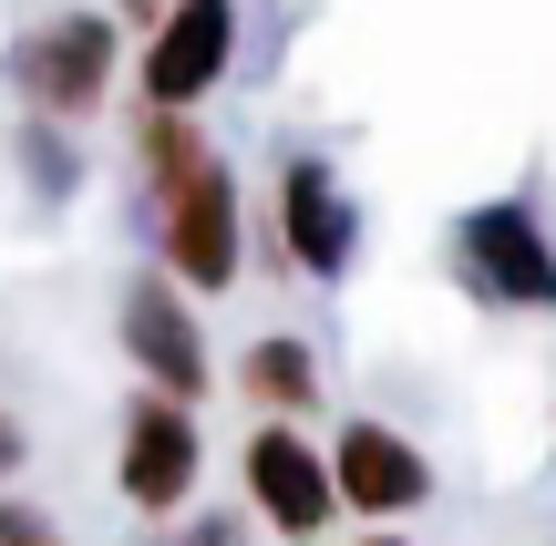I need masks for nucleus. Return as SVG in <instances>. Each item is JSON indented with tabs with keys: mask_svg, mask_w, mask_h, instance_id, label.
<instances>
[{
	"mask_svg": "<svg viewBox=\"0 0 556 546\" xmlns=\"http://www.w3.org/2000/svg\"><path fill=\"white\" fill-rule=\"evenodd\" d=\"M124 82V21L114 11H52L11 41V93L41 124H93Z\"/></svg>",
	"mask_w": 556,
	"mask_h": 546,
	"instance_id": "obj_2",
	"label": "nucleus"
},
{
	"mask_svg": "<svg viewBox=\"0 0 556 546\" xmlns=\"http://www.w3.org/2000/svg\"><path fill=\"white\" fill-rule=\"evenodd\" d=\"M114 495L144 516V526H176L206 495V412L165 403V392H135L114 423Z\"/></svg>",
	"mask_w": 556,
	"mask_h": 546,
	"instance_id": "obj_5",
	"label": "nucleus"
},
{
	"mask_svg": "<svg viewBox=\"0 0 556 546\" xmlns=\"http://www.w3.org/2000/svg\"><path fill=\"white\" fill-rule=\"evenodd\" d=\"M227 382L248 392L258 423H299V412H319V392H330V361H319V341H299V330H258Z\"/></svg>",
	"mask_w": 556,
	"mask_h": 546,
	"instance_id": "obj_10",
	"label": "nucleus"
},
{
	"mask_svg": "<svg viewBox=\"0 0 556 546\" xmlns=\"http://www.w3.org/2000/svg\"><path fill=\"white\" fill-rule=\"evenodd\" d=\"M103 11H114L124 31H155V21H165V0H103Z\"/></svg>",
	"mask_w": 556,
	"mask_h": 546,
	"instance_id": "obj_13",
	"label": "nucleus"
},
{
	"mask_svg": "<svg viewBox=\"0 0 556 546\" xmlns=\"http://www.w3.org/2000/svg\"><path fill=\"white\" fill-rule=\"evenodd\" d=\"M31 454V433H21V412H0V485H11V465Z\"/></svg>",
	"mask_w": 556,
	"mask_h": 546,
	"instance_id": "obj_12",
	"label": "nucleus"
},
{
	"mask_svg": "<svg viewBox=\"0 0 556 546\" xmlns=\"http://www.w3.org/2000/svg\"><path fill=\"white\" fill-rule=\"evenodd\" d=\"M330 485H340V516H361V526H402V516L433 506V454L413 444L402 423H381V412H351V423L330 433Z\"/></svg>",
	"mask_w": 556,
	"mask_h": 546,
	"instance_id": "obj_9",
	"label": "nucleus"
},
{
	"mask_svg": "<svg viewBox=\"0 0 556 546\" xmlns=\"http://www.w3.org/2000/svg\"><path fill=\"white\" fill-rule=\"evenodd\" d=\"M0 546H73L52 506H31V495H0Z\"/></svg>",
	"mask_w": 556,
	"mask_h": 546,
	"instance_id": "obj_11",
	"label": "nucleus"
},
{
	"mask_svg": "<svg viewBox=\"0 0 556 546\" xmlns=\"http://www.w3.org/2000/svg\"><path fill=\"white\" fill-rule=\"evenodd\" d=\"M361 546H422V536H392V526H381V536H361Z\"/></svg>",
	"mask_w": 556,
	"mask_h": 546,
	"instance_id": "obj_14",
	"label": "nucleus"
},
{
	"mask_svg": "<svg viewBox=\"0 0 556 546\" xmlns=\"http://www.w3.org/2000/svg\"><path fill=\"white\" fill-rule=\"evenodd\" d=\"M238 495H248V516H258L278 546L330 536V516H340L330 444H309L299 423H248V444H238Z\"/></svg>",
	"mask_w": 556,
	"mask_h": 546,
	"instance_id": "obj_8",
	"label": "nucleus"
},
{
	"mask_svg": "<svg viewBox=\"0 0 556 546\" xmlns=\"http://www.w3.org/2000/svg\"><path fill=\"white\" fill-rule=\"evenodd\" d=\"M114 341H124V361H135V392H165V403H197V412H206V392H217V351H206L197 300H186L165 268L124 279Z\"/></svg>",
	"mask_w": 556,
	"mask_h": 546,
	"instance_id": "obj_7",
	"label": "nucleus"
},
{
	"mask_svg": "<svg viewBox=\"0 0 556 546\" xmlns=\"http://www.w3.org/2000/svg\"><path fill=\"white\" fill-rule=\"evenodd\" d=\"M135 176H144V206H155V268L186 300H227L248 279L238 165L197 135V114H135Z\"/></svg>",
	"mask_w": 556,
	"mask_h": 546,
	"instance_id": "obj_1",
	"label": "nucleus"
},
{
	"mask_svg": "<svg viewBox=\"0 0 556 546\" xmlns=\"http://www.w3.org/2000/svg\"><path fill=\"white\" fill-rule=\"evenodd\" d=\"M454 279L464 300L505 309V320H546L556 309V238L536 217V196H484L454 217Z\"/></svg>",
	"mask_w": 556,
	"mask_h": 546,
	"instance_id": "obj_3",
	"label": "nucleus"
},
{
	"mask_svg": "<svg viewBox=\"0 0 556 546\" xmlns=\"http://www.w3.org/2000/svg\"><path fill=\"white\" fill-rule=\"evenodd\" d=\"M144 546H186V536H144Z\"/></svg>",
	"mask_w": 556,
	"mask_h": 546,
	"instance_id": "obj_15",
	"label": "nucleus"
},
{
	"mask_svg": "<svg viewBox=\"0 0 556 546\" xmlns=\"http://www.w3.org/2000/svg\"><path fill=\"white\" fill-rule=\"evenodd\" d=\"M248 52L238 0H165V21L135 41V103L144 114H206Z\"/></svg>",
	"mask_w": 556,
	"mask_h": 546,
	"instance_id": "obj_4",
	"label": "nucleus"
},
{
	"mask_svg": "<svg viewBox=\"0 0 556 546\" xmlns=\"http://www.w3.org/2000/svg\"><path fill=\"white\" fill-rule=\"evenodd\" d=\"M299 546H330V536H299Z\"/></svg>",
	"mask_w": 556,
	"mask_h": 546,
	"instance_id": "obj_16",
	"label": "nucleus"
},
{
	"mask_svg": "<svg viewBox=\"0 0 556 546\" xmlns=\"http://www.w3.org/2000/svg\"><path fill=\"white\" fill-rule=\"evenodd\" d=\"M268 258L319 289H340L361 268V196L340 186L330 155H289L268 176Z\"/></svg>",
	"mask_w": 556,
	"mask_h": 546,
	"instance_id": "obj_6",
	"label": "nucleus"
}]
</instances>
